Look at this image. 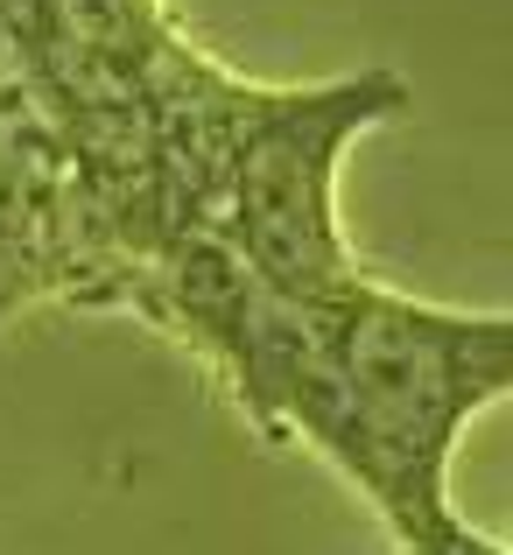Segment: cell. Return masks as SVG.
<instances>
[{"label": "cell", "mask_w": 513, "mask_h": 555, "mask_svg": "<svg viewBox=\"0 0 513 555\" xmlns=\"http://www.w3.org/2000/svg\"><path fill=\"white\" fill-rule=\"evenodd\" d=\"M127 302L218 359L268 436H296L338 464L408 555L458 528L450 450L506 393L513 317L436 310L365 274L331 302H282L218 232L163 246Z\"/></svg>", "instance_id": "obj_1"}, {"label": "cell", "mask_w": 513, "mask_h": 555, "mask_svg": "<svg viewBox=\"0 0 513 555\" xmlns=\"http://www.w3.org/2000/svg\"><path fill=\"white\" fill-rule=\"evenodd\" d=\"M408 85L394 70H359L338 85H260L240 120L218 197V240L240 254L268 296L331 302L359 282V260L338 225V155L365 127L394 120Z\"/></svg>", "instance_id": "obj_2"}, {"label": "cell", "mask_w": 513, "mask_h": 555, "mask_svg": "<svg viewBox=\"0 0 513 555\" xmlns=\"http://www.w3.org/2000/svg\"><path fill=\"white\" fill-rule=\"evenodd\" d=\"M42 296L99 302V260L78 218L64 141L42 120L0 22V324Z\"/></svg>", "instance_id": "obj_3"}, {"label": "cell", "mask_w": 513, "mask_h": 555, "mask_svg": "<svg viewBox=\"0 0 513 555\" xmlns=\"http://www.w3.org/2000/svg\"><path fill=\"white\" fill-rule=\"evenodd\" d=\"M134 8H163V0H134Z\"/></svg>", "instance_id": "obj_4"}]
</instances>
